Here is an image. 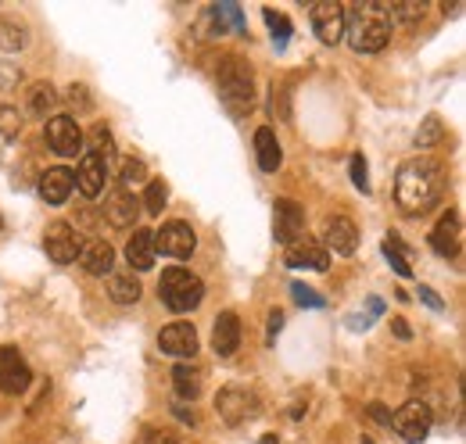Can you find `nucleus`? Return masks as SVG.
I'll list each match as a JSON object with an SVG mask.
<instances>
[{
  "label": "nucleus",
  "instance_id": "nucleus-30",
  "mask_svg": "<svg viewBox=\"0 0 466 444\" xmlns=\"http://www.w3.org/2000/svg\"><path fill=\"white\" fill-rule=\"evenodd\" d=\"M262 18H265V25L272 32V43L287 47V39H290V18L283 11H276V7H262Z\"/></svg>",
  "mask_w": 466,
  "mask_h": 444
},
{
  "label": "nucleus",
  "instance_id": "nucleus-23",
  "mask_svg": "<svg viewBox=\"0 0 466 444\" xmlns=\"http://www.w3.org/2000/svg\"><path fill=\"white\" fill-rule=\"evenodd\" d=\"M287 265H290V269L326 272V269H330V254H326L319 243H301V247H290V251H287Z\"/></svg>",
  "mask_w": 466,
  "mask_h": 444
},
{
  "label": "nucleus",
  "instance_id": "nucleus-46",
  "mask_svg": "<svg viewBox=\"0 0 466 444\" xmlns=\"http://www.w3.org/2000/svg\"><path fill=\"white\" fill-rule=\"evenodd\" d=\"M362 444H373V440H369V437H362Z\"/></svg>",
  "mask_w": 466,
  "mask_h": 444
},
{
  "label": "nucleus",
  "instance_id": "nucleus-32",
  "mask_svg": "<svg viewBox=\"0 0 466 444\" xmlns=\"http://www.w3.org/2000/svg\"><path fill=\"white\" fill-rule=\"evenodd\" d=\"M151 175H147V165L140 161V158H125L122 161V172H118V186L122 190H133V186H140V183H147Z\"/></svg>",
  "mask_w": 466,
  "mask_h": 444
},
{
  "label": "nucleus",
  "instance_id": "nucleus-42",
  "mask_svg": "<svg viewBox=\"0 0 466 444\" xmlns=\"http://www.w3.org/2000/svg\"><path fill=\"white\" fill-rule=\"evenodd\" d=\"M68 100H72V104H79V107L86 111V107H90V93H86V86H82V82H75V86L68 90Z\"/></svg>",
  "mask_w": 466,
  "mask_h": 444
},
{
  "label": "nucleus",
  "instance_id": "nucleus-21",
  "mask_svg": "<svg viewBox=\"0 0 466 444\" xmlns=\"http://www.w3.org/2000/svg\"><path fill=\"white\" fill-rule=\"evenodd\" d=\"M90 276H108L111 272V265H115V251H111V243H104V240H86L82 247H79V258H75Z\"/></svg>",
  "mask_w": 466,
  "mask_h": 444
},
{
  "label": "nucleus",
  "instance_id": "nucleus-27",
  "mask_svg": "<svg viewBox=\"0 0 466 444\" xmlns=\"http://www.w3.org/2000/svg\"><path fill=\"white\" fill-rule=\"evenodd\" d=\"M25 43H29L25 25H22V21H14V18H0V47H4L7 54H18Z\"/></svg>",
  "mask_w": 466,
  "mask_h": 444
},
{
  "label": "nucleus",
  "instance_id": "nucleus-9",
  "mask_svg": "<svg viewBox=\"0 0 466 444\" xmlns=\"http://www.w3.org/2000/svg\"><path fill=\"white\" fill-rule=\"evenodd\" d=\"M43 247H47V258H54L57 265H72V261L79 258L82 236H79V229H72L68 222H50L47 233H43Z\"/></svg>",
  "mask_w": 466,
  "mask_h": 444
},
{
  "label": "nucleus",
  "instance_id": "nucleus-8",
  "mask_svg": "<svg viewBox=\"0 0 466 444\" xmlns=\"http://www.w3.org/2000/svg\"><path fill=\"white\" fill-rule=\"evenodd\" d=\"M194 247H197V236H194V229H190V222H183V218H172V222H165L158 233H154V251H161V254H168V258H190L194 254Z\"/></svg>",
  "mask_w": 466,
  "mask_h": 444
},
{
  "label": "nucleus",
  "instance_id": "nucleus-25",
  "mask_svg": "<svg viewBox=\"0 0 466 444\" xmlns=\"http://www.w3.org/2000/svg\"><path fill=\"white\" fill-rule=\"evenodd\" d=\"M108 294H111V301H118V304H136V301H140V279H136L133 272H118V276H111Z\"/></svg>",
  "mask_w": 466,
  "mask_h": 444
},
{
  "label": "nucleus",
  "instance_id": "nucleus-1",
  "mask_svg": "<svg viewBox=\"0 0 466 444\" xmlns=\"http://www.w3.org/2000/svg\"><path fill=\"white\" fill-rule=\"evenodd\" d=\"M444 193V168L434 158H412L394 175V201L405 215H427Z\"/></svg>",
  "mask_w": 466,
  "mask_h": 444
},
{
  "label": "nucleus",
  "instance_id": "nucleus-7",
  "mask_svg": "<svg viewBox=\"0 0 466 444\" xmlns=\"http://www.w3.org/2000/svg\"><path fill=\"white\" fill-rule=\"evenodd\" d=\"M47 147L61 158H75L86 150V136L72 115H50L47 118Z\"/></svg>",
  "mask_w": 466,
  "mask_h": 444
},
{
  "label": "nucleus",
  "instance_id": "nucleus-41",
  "mask_svg": "<svg viewBox=\"0 0 466 444\" xmlns=\"http://www.w3.org/2000/svg\"><path fill=\"white\" fill-rule=\"evenodd\" d=\"M419 301H423L427 308H434V312H444V301H441V297H437L430 286H423V283H419Z\"/></svg>",
  "mask_w": 466,
  "mask_h": 444
},
{
  "label": "nucleus",
  "instance_id": "nucleus-17",
  "mask_svg": "<svg viewBox=\"0 0 466 444\" xmlns=\"http://www.w3.org/2000/svg\"><path fill=\"white\" fill-rule=\"evenodd\" d=\"M72 190H75V175H72V168H65V165H50L43 175H39V197L47 201V204H65L68 197H72Z\"/></svg>",
  "mask_w": 466,
  "mask_h": 444
},
{
  "label": "nucleus",
  "instance_id": "nucleus-28",
  "mask_svg": "<svg viewBox=\"0 0 466 444\" xmlns=\"http://www.w3.org/2000/svg\"><path fill=\"white\" fill-rule=\"evenodd\" d=\"M437 143H444V125H441L437 115H427L423 125L416 129V147H419V150H430V147H437Z\"/></svg>",
  "mask_w": 466,
  "mask_h": 444
},
{
  "label": "nucleus",
  "instance_id": "nucleus-35",
  "mask_svg": "<svg viewBox=\"0 0 466 444\" xmlns=\"http://www.w3.org/2000/svg\"><path fill=\"white\" fill-rule=\"evenodd\" d=\"M215 11H219V18H222V21H229V29H233V32H247V21H244V14H240V7H237L233 0H222Z\"/></svg>",
  "mask_w": 466,
  "mask_h": 444
},
{
  "label": "nucleus",
  "instance_id": "nucleus-40",
  "mask_svg": "<svg viewBox=\"0 0 466 444\" xmlns=\"http://www.w3.org/2000/svg\"><path fill=\"white\" fill-rule=\"evenodd\" d=\"M280 329H283V312H280V308H272V312H269V322H265V340L272 344Z\"/></svg>",
  "mask_w": 466,
  "mask_h": 444
},
{
  "label": "nucleus",
  "instance_id": "nucleus-19",
  "mask_svg": "<svg viewBox=\"0 0 466 444\" xmlns=\"http://www.w3.org/2000/svg\"><path fill=\"white\" fill-rule=\"evenodd\" d=\"M211 347L219 358H229L240 347V315L237 312H219V319L211 326Z\"/></svg>",
  "mask_w": 466,
  "mask_h": 444
},
{
  "label": "nucleus",
  "instance_id": "nucleus-24",
  "mask_svg": "<svg viewBox=\"0 0 466 444\" xmlns=\"http://www.w3.org/2000/svg\"><path fill=\"white\" fill-rule=\"evenodd\" d=\"M172 390H176L179 401H194V397L201 394V369L179 362V365L172 369Z\"/></svg>",
  "mask_w": 466,
  "mask_h": 444
},
{
  "label": "nucleus",
  "instance_id": "nucleus-2",
  "mask_svg": "<svg viewBox=\"0 0 466 444\" xmlns=\"http://www.w3.org/2000/svg\"><path fill=\"white\" fill-rule=\"evenodd\" d=\"M391 18H387V4H376V0H366V4H355L351 11H344V36L351 43V50L358 54H376L387 47L391 39Z\"/></svg>",
  "mask_w": 466,
  "mask_h": 444
},
{
  "label": "nucleus",
  "instance_id": "nucleus-15",
  "mask_svg": "<svg viewBox=\"0 0 466 444\" xmlns=\"http://www.w3.org/2000/svg\"><path fill=\"white\" fill-rule=\"evenodd\" d=\"M358 247V229L348 215H333L323 226V251L326 254H351Z\"/></svg>",
  "mask_w": 466,
  "mask_h": 444
},
{
  "label": "nucleus",
  "instance_id": "nucleus-39",
  "mask_svg": "<svg viewBox=\"0 0 466 444\" xmlns=\"http://www.w3.org/2000/svg\"><path fill=\"white\" fill-rule=\"evenodd\" d=\"M0 132L11 140V136H18V111L14 107H0Z\"/></svg>",
  "mask_w": 466,
  "mask_h": 444
},
{
  "label": "nucleus",
  "instance_id": "nucleus-26",
  "mask_svg": "<svg viewBox=\"0 0 466 444\" xmlns=\"http://www.w3.org/2000/svg\"><path fill=\"white\" fill-rule=\"evenodd\" d=\"M54 107H57V93L50 90V82H36V86L29 90V111H32L36 118H47Z\"/></svg>",
  "mask_w": 466,
  "mask_h": 444
},
{
  "label": "nucleus",
  "instance_id": "nucleus-33",
  "mask_svg": "<svg viewBox=\"0 0 466 444\" xmlns=\"http://www.w3.org/2000/svg\"><path fill=\"white\" fill-rule=\"evenodd\" d=\"M165 197H168V186H165L161 179H147V190H143V211H147V215H158V211L168 204Z\"/></svg>",
  "mask_w": 466,
  "mask_h": 444
},
{
  "label": "nucleus",
  "instance_id": "nucleus-6",
  "mask_svg": "<svg viewBox=\"0 0 466 444\" xmlns=\"http://www.w3.org/2000/svg\"><path fill=\"white\" fill-rule=\"evenodd\" d=\"M430 423H434V415H430L427 401H419V397L405 401V405L391 415V426L398 430V437H401L405 444H423L427 433H430Z\"/></svg>",
  "mask_w": 466,
  "mask_h": 444
},
{
  "label": "nucleus",
  "instance_id": "nucleus-31",
  "mask_svg": "<svg viewBox=\"0 0 466 444\" xmlns=\"http://www.w3.org/2000/svg\"><path fill=\"white\" fill-rule=\"evenodd\" d=\"M423 14H427V4H387V18H391V25L398 21V25H416V21H423Z\"/></svg>",
  "mask_w": 466,
  "mask_h": 444
},
{
  "label": "nucleus",
  "instance_id": "nucleus-5",
  "mask_svg": "<svg viewBox=\"0 0 466 444\" xmlns=\"http://www.w3.org/2000/svg\"><path fill=\"white\" fill-rule=\"evenodd\" d=\"M215 412H219V419H222L226 426H240V423L255 419V415L262 412V405H258V394H255V390L229 383V387H222V390L215 394Z\"/></svg>",
  "mask_w": 466,
  "mask_h": 444
},
{
  "label": "nucleus",
  "instance_id": "nucleus-36",
  "mask_svg": "<svg viewBox=\"0 0 466 444\" xmlns=\"http://www.w3.org/2000/svg\"><path fill=\"white\" fill-rule=\"evenodd\" d=\"M348 175H351L355 190L369 193V175H366V158H362V154H351V161H348Z\"/></svg>",
  "mask_w": 466,
  "mask_h": 444
},
{
  "label": "nucleus",
  "instance_id": "nucleus-16",
  "mask_svg": "<svg viewBox=\"0 0 466 444\" xmlns=\"http://www.w3.org/2000/svg\"><path fill=\"white\" fill-rule=\"evenodd\" d=\"M430 247L441 258H455L462 247V226H459V211H444L437 218V226L430 229Z\"/></svg>",
  "mask_w": 466,
  "mask_h": 444
},
{
  "label": "nucleus",
  "instance_id": "nucleus-18",
  "mask_svg": "<svg viewBox=\"0 0 466 444\" xmlns=\"http://www.w3.org/2000/svg\"><path fill=\"white\" fill-rule=\"evenodd\" d=\"M75 175V186H79V193L82 197H97L100 190H104V179H108V165L97 158V154H90V150H82V158H79V168L72 172Z\"/></svg>",
  "mask_w": 466,
  "mask_h": 444
},
{
  "label": "nucleus",
  "instance_id": "nucleus-34",
  "mask_svg": "<svg viewBox=\"0 0 466 444\" xmlns=\"http://www.w3.org/2000/svg\"><path fill=\"white\" fill-rule=\"evenodd\" d=\"M384 258H387V265L398 272V276H412V265L405 261L409 258V251L391 236V240H384Z\"/></svg>",
  "mask_w": 466,
  "mask_h": 444
},
{
  "label": "nucleus",
  "instance_id": "nucleus-11",
  "mask_svg": "<svg viewBox=\"0 0 466 444\" xmlns=\"http://www.w3.org/2000/svg\"><path fill=\"white\" fill-rule=\"evenodd\" d=\"M308 18H312V29H315V39H319V43L333 47V43L344 36V7H341L337 0H319V4H312Z\"/></svg>",
  "mask_w": 466,
  "mask_h": 444
},
{
  "label": "nucleus",
  "instance_id": "nucleus-20",
  "mask_svg": "<svg viewBox=\"0 0 466 444\" xmlns=\"http://www.w3.org/2000/svg\"><path fill=\"white\" fill-rule=\"evenodd\" d=\"M154 258H158V251H154V233H151V229H133V236H129V243H125V261H129V269L147 272V269H154Z\"/></svg>",
  "mask_w": 466,
  "mask_h": 444
},
{
  "label": "nucleus",
  "instance_id": "nucleus-22",
  "mask_svg": "<svg viewBox=\"0 0 466 444\" xmlns=\"http://www.w3.org/2000/svg\"><path fill=\"white\" fill-rule=\"evenodd\" d=\"M255 154H258V168H262V172H276V168H280L283 150H280L276 132H272L269 125H262V129L255 132Z\"/></svg>",
  "mask_w": 466,
  "mask_h": 444
},
{
  "label": "nucleus",
  "instance_id": "nucleus-14",
  "mask_svg": "<svg viewBox=\"0 0 466 444\" xmlns=\"http://www.w3.org/2000/svg\"><path fill=\"white\" fill-rule=\"evenodd\" d=\"M158 347H161V354H172V358H194V351H197V329L190 322H168L158 333Z\"/></svg>",
  "mask_w": 466,
  "mask_h": 444
},
{
  "label": "nucleus",
  "instance_id": "nucleus-12",
  "mask_svg": "<svg viewBox=\"0 0 466 444\" xmlns=\"http://www.w3.org/2000/svg\"><path fill=\"white\" fill-rule=\"evenodd\" d=\"M301 229H305V211H301V204L290 201V197H280V201L272 204V236H276L280 243H294V240L301 236Z\"/></svg>",
  "mask_w": 466,
  "mask_h": 444
},
{
  "label": "nucleus",
  "instance_id": "nucleus-10",
  "mask_svg": "<svg viewBox=\"0 0 466 444\" xmlns=\"http://www.w3.org/2000/svg\"><path fill=\"white\" fill-rule=\"evenodd\" d=\"M32 383V369L29 362L18 354V347L0 344V390L4 394H25V387Z\"/></svg>",
  "mask_w": 466,
  "mask_h": 444
},
{
  "label": "nucleus",
  "instance_id": "nucleus-45",
  "mask_svg": "<svg viewBox=\"0 0 466 444\" xmlns=\"http://www.w3.org/2000/svg\"><path fill=\"white\" fill-rule=\"evenodd\" d=\"M258 444H276V437H272V433H265V437H262Z\"/></svg>",
  "mask_w": 466,
  "mask_h": 444
},
{
  "label": "nucleus",
  "instance_id": "nucleus-29",
  "mask_svg": "<svg viewBox=\"0 0 466 444\" xmlns=\"http://www.w3.org/2000/svg\"><path fill=\"white\" fill-rule=\"evenodd\" d=\"M90 154H97V158H100V161H104V165L111 168V158H115V143H111V129H108V125H100V122H97V125L90 129Z\"/></svg>",
  "mask_w": 466,
  "mask_h": 444
},
{
  "label": "nucleus",
  "instance_id": "nucleus-38",
  "mask_svg": "<svg viewBox=\"0 0 466 444\" xmlns=\"http://www.w3.org/2000/svg\"><path fill=\"white\" fill-rule=\"evenodd\" d=\"M136 444H179V437L172 430H158V426H143Z\"/></svg>",
  "mask_w": 466,
  "mask_h": 444
},
{
  "label": "nucleus",
  "instance_id": "nucleus-13",
  "mask_svg": "<svg viewBox=\"0 0 466 444\" xmlns=\"http://www.w3.org/2000/svg\"><path fill=\"white\" fill-rule=\"evenodd\" d=\"M136 215H140V204H136L133 190L115 186V190L104 197V222H108V226H115V229H133V226H136Z\"/></svg>",
  "mask_w": 466,
  "mask_h": 444
},
{
  "label": "nucleus",
  "instance_id": "nucleus-37",
  "mask_svg": "<svg viewBox=\"0 0 466 444\" xmlns=\"http://www.w3.org/2000/svg\"><path fill=\"white\" fill-rule=\"evenodd\" d=\"M290 297H294L301 308H323V304H326V301H323L312 286H305V283H290Z\"/></svg>",
  "mask_w": 466,
  "mask_h": 444
},
{
  "label": "nucleus",
  "instance_id": "nucleus-3",
  "mask_svg": "<svg viewBox=\"0 0 466 444\" xmlns=\"http://www.w3.org/2000/svg\"><path fill=\"white\" fill-rule=\"evenodd\" d=\"M215 90H219V100L226 104V111L233 118H244L255 107V72H251V64L240 54H226L219 61V72H215Z\"/></svg>",
  "mask_w": 466,
  "mask_h": 444
},
{
  "label": "nucleus",
  "instance_id": "nucleus-43",
  "mask_svg": "<svg viewBox=\"0 0 466 444\" xmlns=\"http://www.w3.org/2000/svg\"><path fill=\"white\" fill-rule=\"evenodd\" d=\"M369 415H373L376 423H387V426H391V412H387L380 401H373V405H369Z\"/></svg>",
  "mask_w": 466,
  "mask_h": 444
},
{
  "label": "nucleus",
  "instance_id": "nucleus-4",
  "mask_svg": "<svg viewBox=\"0 0 466 444\" xmlns=\"http://www.w3.org/2000/svg\"><path fill=\"white\" fill-rule=\"evenodd\" d=\"M158 294H161V301H165L172 312L186 315V312H194V308L201 304V297H204V283H201L190 269L172 265V269H165V272H161Z\"/></svg>",
  "mask_w": 466,
  "mask_h": 444
},
{
  "label": "nucleus",
  "instance_id": "nucleus-44",
  "mask_svg": "<svg viewBox=\"0 0 466 444\" xmlns=\"http://www.w3.org/2000/svg\"><path fill=\"white\" fill-rule=\"evenodd\" d=\"M391 329H394V333H398L401 340H409V326H405L401 319H394V322H391Z\"/></svg>",
  "mask_w": 466,
  "mask_h": 444
}]
</instances>
